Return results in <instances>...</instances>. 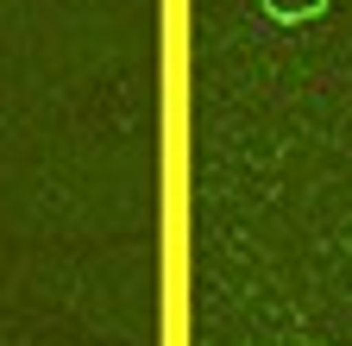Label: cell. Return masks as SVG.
<instances>
[{"mask_svg": "<svg viewBox=\"0 0 352 346\" xmlns=\"http://www.w3.org/2000/svg\"><path fill=\"white\" fill-rule=\"evenodd\" d=\"M264 13L283 19V25H302V19H321V13H327V0H264Z\"/></svg>", "mask_w": 352, "mask_h": 346, "instance_id": "6da1fadb", "label": "cell"}]
</instances>
